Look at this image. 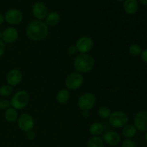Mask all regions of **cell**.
<instances>
[{
    "label": "cell",
    "mask_w": 147,
    "mask_h": 147,
    "mask_svg": "<svg viewBox=\"0 0 147 147\" xmlns=\"http://www.w3.org/2000/svg\"><path fill=\"white\" fill-rule=\"evenodd\" d=\"M48 26L42 20H33L30 22L26 29L27 37L32 41L39 42L44 40L48 34Z\"/></svg>",
    "instance_id": "obj_1"
},
{
    "label": "cell",
    "mask_w": 147,
    "mask_h": 147,
    "mask_svg": "<svg viewBox=\"0 0 147 147\" xmlns=\"http://www.w3.org/2000/svg\"><path fill=\"white\" fill-rule=\"evenodd\" d=\"M74 68L79 73H87L93 70L95 60L88 54H80L76 57L73 63Z\"/></svg>",
    "instance_id": "obj_2"
},
{
    "label": "cell",
    "mask_w": 147,
    "mask_h": 147,
    "mask_svg": "<svg viewBox=\"0 0 147 147\" xmlns=\"http://www.w3.org/2000/svg\"><path fill=\"white\" fill-rule=\"evenodd\" d=\"M29 102H30V95L24 90L17 92L10 100L11 106L16 110L25 109L28 106Z\"/></svg>",
    "instance_id": "obj_3"
},
{
    "label": "cell",
    "mask_w": 147,
    "mask_h": 147,
    "mask_svg": "<svg viewBox=\"0 0 147 147\" xmlns=\"http://www.w3.org/2000/svg\"><path fill=\"white\" fill-rule=\"evenodd\" d=\"M109 119L110 124L117 129L123 128L129 121L127 114L122 111L112 112Z\"/></svg>",
    "instance_id": "obj_4"
},
{
    "label": "cell",
    "mask_w": 147,
    "mask_h": 147,
    "mask_svg": "<svg viewBox=\"0 0 147 147\" xmlns=\"http://www.w3.org/2000/svg\"><path fill=\"white\" fill-rule=\"evenodd\" d=\"M84 82V78L82 74L76 72L72 73L67 76L65 79V86L67 90H77L81 87Z\"/></svg>",
    "instance_id": "obj_5"
},
{
    "label": "cell",
    "mask_w": 147,
    "mask_h": 147,
    "mask_svg": "<svg viewBox=\"0 0 147 147\" xmlns=\"http://www.w3.org/2000/svg\"><path fill=\"white\" fill-rule=\"evenodd\" d=\"M96 97L90 93H86L82 95L78 99V106L80 110L90 111L96 104Z\"/></svg>",
    "instance_id": "obj_6"
},
{
    "label": "cell",
    "mask_w": 147,
    "mask_h": 147,
    "mask_svg": "<svg viewBox=\"0 0 147 147\" xmlns=\"http://www.w3.org/2000/svg\"><path fill=\"white\" fill-rule=\"evenodd\" d=\"M18 126L22 131L26 132L33 130L34 121L32 116L28 113H23L17 119Z\"/></svg>",
    "instance_id": "obj_7"
},
{
    "label": "cell",
    "mask_w": 147,
    "mask_h": 147,
    "mask_svg": "<svg viewBox=\"0 0 147 147\" xmlns=\"http://www.w3.org/2000/svg\"><path fill=\"white\" fill-rule=\"evenodd\" d=\"M76 47L81 54H87L93 47V41L88 36H83L77 40Z\"/></svg>",
    "instance_id": "obj_8"
},
{
    "label": "cell",
    "mask_w": 147,
    "mask_h": 147,
    "mask_svg": "<svg viewBox=\"0 0 147 147\" xmlns=\"http://www.w3.org/2000/svg\"><path fill=\"white\" fill-rule=\"evenodd\" d=\"M4 20L8 24L17 25L22 21L23 14L22 11L17 9H10L5 13Z\"/></svg>",
    "instance_id": "obj_9"
},
{
    "label": "cell",
    "mask_w": 147,
    "mask_h": 147,
    "mask_svg": "<svg viewBox=\"0 0 147 147\" xmlns=\"http://www.w3.org/2000/svg\"><path fill=\"white\" fill-rule=\"evenodd\" d=\"M32 12L37 20H42L46 18L48 14V9L44 3L42 1H37L32 5Z\"/></svg>",
    "instance_id": "obj_10"
},
{
    "label": "cell",
    "mask_w": 147,
    "mask_h": 147,
    "mask_svg": "<svg viewBox=\"0 0 147 147\" xmlns=\"http://www.w3.org/2000/svg\"><path fill=\"white\" fill-rule=\"evenodd\" d=\"M134 126L139 131H147V111H141L136 115L134 119Z\"/></svg>",
    "instance_id": "obj_11"
},
{
    "label": "cell",
    "mask_w": 147,
    "mask_h": 147,
    "mask_svg": "<svg viewBox=\"0 0 147 147\" xmlns=\"http://www.w3.org/2000/svg\"><path fill=\"white\" fill-rule=\"evenodd\" d=\"M22 73L18 69H11L7 74V82L11 87L16 86L21 83L22 80Z\"/></svg>",
    "instance_id": "obj_12"
},
{
    "label": "cell",
    "mask_w": 147,
    "mask_h": 147,
    "mask_svg": "<svg viewBox=\"0 0 147 147\" xmlns=\"http://www.w3.org/2000/svg\"><path fill=\"white\" fill-rule=\"evenodd\" d=\"M18 31L14 27H7L2 32V41L6 43H13L18 39Z\"/></svg>",
    "instance_id": "obj_13"
},
{
    "label": "cell",
    "mask_w": 147,
    "mask_h": 147,
    "mask_svg": "<svg viewBox=\"0 0 147 147\" xmlns=\"http://www.w3.org/2000/svg\"><path fill=\"white\" fill-rule=\"evenodd\" d=\"M103 141L110 146H116L120 142L121 136L117 132L113 131H109L103 133Z\"/></svg>",
    "instance_id": "obj_14"
},
{
    "label": "cell",
    "mask_w": 147,
    "mask_h": 147,
    "mask_svg": "<svg viewBox=\"0 0 147 147\" xmlns=\"http://www.w3.org/2000/svg\"><path fill=\"white\" fill-rule=\"evenodd\" d=\"M139 4L136 0H125L123 3V9L127 14H134L137 11Z\"/></svg>",
    "instance_id": "obj_15"
},
{
    "label": "cell",
    "mask_w": 147,
    "mask_h": 147,
    "mask_svg": "<svg viewBox=\"0 0 147 147\" xmlns=\"http://www.w3.org/2000/svg\"><path fill=\"white\" fill-rule=\"evenodd\" d=\"M60 15L57 11H51V12L48 13L45 18V24L50 27L57 25L60 22Z\"/></svg>",
    "instance_id": "obj_16"
},
{
    "label": "cell",
    "mask_w": 147,
    "mask_h": 147,
    "mask_svg": "<svg viewBox=\"0 0 147 147\" xmlns=\"http://www.w3.org/2000/svg\"><path fill=\"white\" fill-rule=\"evenodd\" d=\"M70 97V92L67 89H62L59 90L56 96V100L60 104H65L69 100Z\"/></svg>",
    "instance_id": "obj_17"
},
{
    "label": "cell",
    "mask_w": 147,
    "mask_h": 147,
    "mask_svg": "<svg viewBox=\"0 0 147 147\" xmlns=\"http://www.w3.org/2000/svg\"><path fill=\"white\" fill-rule=\"evenodd\" d=\"M103 131H104V128L103 124L98 122L92 123L89 128V132L93 136H99L103 133Z\"/></svg>",
    "instance_id": "obj_18"
},
{
    "label": "cell",
    "mask_w": 147,
    "mask_h": 147,
    "mask_svg": "<svg viewBox=\"0 0 147 147\" xmlns=\"http://www.w3.org/2000/svg\"><path fill=\"white\" fill-rule=\"evenodd\" d=\"M4 118L6 120L10 123H14L18 119V113L16 109L14 108L10 107L5 111L4 113Z\"/></svg>",
    "instance_id": "obj_19"
},
{
    "label": "cell",
    "mask_w": 147,
    "mask_h": 147,
    "mask_svg": "<svg viewBox=\"0 0 147 147\" xmlns=\"http://www.w3.org/2000/svg\"><path fill=\"white\" fill-rule=\"evenodd\" d=\"M136 129L134 126L132 125H126L123 127V131H122V134L126 139H131L136 135Z\"/></svg>",
    "instance_id": "obj_20"
},
{
    "label": "cell",
    "mask_w": 147,
    "mask_h": 147,
    "mask_svg": "<svg viewBox=\"0 0 147 147\" xmlns=\"http://www.w3.org/2000/svg\"><path fill=\"white\" fill-rule=\"evenodd\" d=\"M87 147H104V142L99 136H93L87 142Z\"/></svg>",
    "instance_id": "obj_21"
},
{
    "label": "cell",
    "mask_w": 147,
    "mask_h": 147,
    "mask_svg": "<svg viewBox=\"0 0 147 147\" xmlns=\"http://www.w3.org/2000/svg\"><path fill=\"white\" fill-rule=\"evenodd\" d=\"M111 111L109 108L106 107V106H101L99 108L98 111V116L102 119H108L110 117L111 114Z\"/></svg>",
    "instance_id": "obj_22"
},
{
    "label": "cell",
    "mask_w": 147,
    "mask_h": 147,
    "mask_svg": "<svg viewBox=\"0 0 147 147\" xmlns=\"http://www.w3.org/2000/svg\"><path fill=\"white\" fill-rule=\"evenodd\" d=\"M13 91V88L9 85H4L0 87V96L7 97L10 96Z\"/></svg>",
    "instance_id": "obj_23"
},
{
    "label": "cell",
    "mask_w": 147,
    "mask_h": 147,
    "mask_svg": "<svg viewBox=\"0 0 147 147\" xmlns=\"http://www.w3.org/2000/svg\"><path fill=\"white\" fill-rule=\"evenodd\" d=\"M142 50L138 45H131L129 47V53L134 56H139L142 54Z\"/></svg>",
    "instance_id": "obj_24"
},
{
    "label": "cell",
    "mask_w": 147,
    "mask_h": 147,
    "mask_svg": "<svg viewBox=\"0 0 147 147\" xmlns=\"http://www.w3.org/2000/svg\"><path fill=\"white\" fill-rule=\"evenodd\" d=\"M121 147H136V144L131 139H126L123 142Z\"/></svg>",
    "instance_id": "obj_25"
},
{
    "label": "cell",
    "mask_w": 147,
    "mask_h": 147,
    "mask_svg": "<svg viewBox=\"0 0 147 147\" xmlns=\"http://www.w3.org/2000/svg\"><path fill=\"white\" fill-rule=\"evenodd\" d=\"M11 106V103L8 100H3L0 101V109L3 110H7V109L10 108Z\"/></svg>",
    "instance_id": "obj_26"
},
{
    "label": "cell",
    "mask_w": 147,
    "mask_h": 147,
    "mask_svg": "<svg viewBox=\"0 0 147 147\" xmlns=\"http://www.w3.org/2000/svg\"><path fill=\"white\" fill-rule=\"evenodd\" d=\"M77 52H78V50L77 48H76V45L70 46V47H68V49H67V53H68L70 55L76 54Z\"/></svg>",
    "instance_id": "obj_27"
},
{
    "label": "cell",
    "mask_w": 147,
    "mask_h": 147,
    "mask_svg": "<svg viewBox=\"0 0 147 147\" xmlns=\"http://www.w3.org/2000/svg\"><path fill=\"white\" fill-rule=\"evenodd\" d=\"M4 52H5V44L2 40H0V57L4 54Z\"/></svg>",
    "instance_id": "obj_28"
},
{
    "label": "cell",
    "mask_w": 147,
    "mask_h": 147,
    "mask_svg": "<svg viewBox=\"0 0 147 147\" xmlns=\"http://www.w3.org/2000/svg\"><path fill=\"white\" fill-rule=\"evenodd\" d=\"M36 134L34 133V131H33V130L27 132V139H30V140H33V139L35 138Z\"/></svg>",
    "instance_id": "obj_29"
},
{
    "label": "cell",
    "mask_w": 147,
    "mask_h": 147,
    "mask_svg": "<svg viewBox=\"0 0 147 147\" xmlns=\"http://www.w3.org/2000/svg\"><path fill=\"white\" fill-rule=\"evenodd\" d=\"M141 56H142V59L144 63H147V49L146 50H143L142 52V54H141Z\"/></svg>",
    "instance_id": "obj_30"
},
{
    "label": "cell",
    "mask_w": 147,
    "mask_h": 147,
    "mask_svg": "<svg viewBox=\"0 0 147 147\" xmlns=\"http://www.w3.org/2000/svg\"><path fill=\"white\" fill-rule=\"evenodd\" d=\"M83 116L86 118L89 116V111H83Z\"/></svg>",
    "instance_id": "obj_31"
},
{
    "label": "cell",
    "mask_w": 147,
    "mask_h": 147,
    "mask_svg": "<svg viewBox=\"0 0 147 147\" xmlns=\"http://www.w3.org/2000/svg\"><path fill=\"white\" fill-rule=\"evenodd\" d=\"M4 20H4V16L2 14L0 13V24H2V23L4 22Z\"/></svg>",
    "instance_id": "obj_32"
},
{
    "label": "cell",
    "mask_w": 147,
    "mask_h": 147,
    "mask_svg": "<svg viewBox=\"0 0 147 147\" xmlns=\"http://www.w3.org/2000/svg\"><path fill=\"white\" fill-rule=\"evenodd\" d=\"M139 1L144 5H147V0H139Z\"/></svg>",
    "instance_id": "obj_33"
},
{
    "label": "cell",
    "mask_w": 147,
    "mask_h": 147,
    "mask_svg": "<svg viewBox=\"0 0 147 147\" xmlns=\"http://www.w3.org/2000/svg\"><path fill=\"white\" fill-rule=\"evenodd\" d=\"M1 39H2V32H0V40H1Z\"/></svg>",
    "instance_id": "obj_34"
},
{
    "label": "cell",
    "mask_w": 147,
    "mask_h": 147,
    "mask_svg": "<svg viewBox=\"0 0 147 147\" xmlns=\"http://www.w3.org/2000/svg\"><path fill=\"white\" fill-rule=\"evenodd\" d=\"M145 139H146V142H147V132H146V135H145Z\"/></svg>",
    "instance_id": "obj_35"
},
{
    "label": "cell",
    "mask_w": 147,
    "mask_h": 147,
    "mask_svg": "<svg viewBox=\"0 0 147 147\" xmlns=\"http://www.w3.org/2000/svg\"><path fill=\"white\" fill-rule=\"evenodd\" d=\"M116 1H125V0H116Z\"/></svg>",
    "instance_id": "obj_36"
}]
</instances>
